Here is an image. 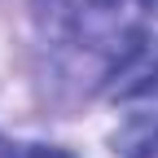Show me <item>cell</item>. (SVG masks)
<instances>
[{
  "instance_id": "cell-3",
  "label": "cell",
  "mask_w": 158,
  "mask_h": 158,
  "mask_svg": "<svg viewBox=\"0 0 158 158\" xmlns=\"http://www.w3.org/2000/svg\"><path fill=\"white\" fill-rule=\"evenodd\" d=\"M141 9H149V13H158V0H141Z\"/></svg>"
},
{
  "instance_id": "cell-1",
  "label": "cell",
  "mask_w": 158,
  "mask_h": 158,
  "mask_svg": "<svg viewBox=\"0 0 158 158\" xmlns=\"http://www.w3.org/2000/svg\"><path fill=\"white\" fill-rule=\"evenodd\" d=\"M123 154L127 158H158V118L154 123H132L123 132Z\"/></svg>"
},
{
  "instance_id": "cell-2",
  "label": "cell",
  "mask_w": 158,
  "mask_h": 158,
  "mask_svg": "<svg viewBox=\"0 0 158 158\" xmlns=\"http://www.w3.org/2000/svg\"><path fill=\"white\" fill-rule=\"evenodd\" d=\"M0 158H70V154L53 145H5L0 141Z\"/></svg>"
}]
</instances>
